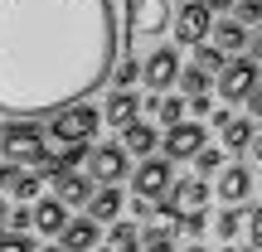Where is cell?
<instances>
[{"mask_svg": "<svg viewBox=\"0 0 262 252\" xmlns=\"http://www.w3.org/2000/svg\"><path fill=\"white\" fill-rule=\"evenodd\" d=\"M117 54L112 0H0V117L39 122L93 97Z\"/></svg>", "mask_w": 262, "mask_h": 252, "instance_id": "cell-1", "label": "cell"}, {"mask_svg": "<svg viewBox=\"0 0 262 252\" xmlns=\"http://www.w3.org/2000/svg\"><path fill=\"white\" fill-rule=\"evenodd\" d=\"M0 155L10 165H44L49 160V141L34 122H10L0 126Z\"/></svg>", "mask_w": 262, "mask_h": 252, "instance_id": "cell-2", "label": "cell"}, {"mask_svg": "<svg viewBox=\"0 0 262 252\" xmlns=\"http://www.w3.org/2000/svg\"><path fill=\"white\" fill-rule=\"evenodd\" d=\"M97 122H102V112H97V107L73 102V107H63V112L49 117V136H54L58 146H88V136L97 131Z\"/></svg>", "mask_w": 262, "mask_h": 252, "instance_id": "cell-3", "label": "cell"}, {"mask_svg": "<svg viewBox=\"0 0 262 252\" xmlns=\"http://www.w3.org/2000/svg\"><path fill=\"white\" fill-rule=\"evenodd\" d=\"M170 29V0H126V34L131 44H150Z\"/></svg>", "mask_w": 262, "mask_h": 252, "instance_id": "cell-4", "label": "cell"}, {"mask_svg": "<svg viewBox=\"0 0 262 252\" xmlns=\"http://www.w3.org/2000/svg\"><path fill=\"white\" fill-rule=\"evenodd\" d=\"M170 29H175V44H204L214 29V15L199 0H185L180 10H170Z\"/></svg>", "mask_w": 262, "mask_h": 252, "instance_id": "cell-5", "label": "cell"}, {"mask_svg": "<svg viewBox=\"0 0 262 252\" xmlns=\"http://www.w3.org/2000/svg\"><path fill=\"white\" fill-rule=\"evenodd\" d=\"M219 97H228V102H243L248 93L257 87V63L253 58H228L224 68H219Z\"/></svg>", "mask_w": 262, "mask_h": 252, "instance_id": "cell-6", "label": "cell"}, {"mask_svg": "<svg viewBox=\"0 0 262 252\" xmlns=\"http://www.w3.org/2000/svg\"><path fill=\"white\" fill-rule=\"evenodd\" d=\"M180 68H185V63H180V54L170 44H160V49H150L146 63H141V83H146L150 93H165V87L180 78Z\"/></svg>", "mask_w": 262, "mask_h": 252, "instance_id": "cell-7", "label": "cell"}, {"mask_svg": "<svg viewBox=\"0 0 262 252\" xmlns=\"http://www.w3.org/2000/svg\"><path fill=\"white\" fill-rule=\"evenodd\" d=\"M175 185V165L170 160H141L136 165V175H131V189H136V199H160L165 189Z\"/></svg>", "mask_w": 262, "mask_h": 252, "instance_id": "cell-8", "label": "cell"}, {"mask_svg": "<svg viewBox=\"0 0 262 252\" xmlns=\"http://www.w3.org/2000/svg\"><path fill=\"white\" fill-rule=\"evenodd\" d=\"M83 160H88V179H97V185H117L126 175V150L122 146H97Z\"/></svg>", "mask_w": 262, "mask_h": 252, "instance_id": "cell-9", "label": "cell"}, {"mask_svg": "<svg viewBox=\"0 0 262 252\" xmlns=\"http://www.w3.org/2000/svg\"><path fill=\"white\" fill-rule=\"evenodd\" d=\"M160 146H165V160H189L199 146H204V126L199 122H175L160 136Z\"/></svg>", "mask_w": 262, "mask_h": 252, "instance_id": "cell-10", "label": "cell"}, {"mask_svg": "<svg viewBox=\"0 0 262 252\" xmlns=\"http://www.w3.org/2000/svg\"><path fill=\"white\" fill-rule=\"evenodd\" d=\"M44 179H54V199L63 209L93 199V179H88V175H73V170H44Z\"/></svg>", "mask_w": 262, "mask_h": 252, "instance_id": "cell-11", "label": "cell"}, {"mask_svg": "<svg viewBox=\"0 0 262 252\" xmlns=\"http://www.w3.org/2000/svg\"><path fill=\"white\" fill-rule=\"evenodd\" d=\"M214 194L224 199V204H243L248 194H253V170L248 165H224L214 179Z\"/></svg>", "mask_w": 262, "mask_h": 252, "instance_id": "cell-12", "label": "cell"}, {"mask_svg": "<svg viewBox=\"0 0 262 252\" xmlns=\"http://www.w3.org/2000/svg\"><path fill=\"white\" fill-rule=\"evenodd\" d=\"M209 194H214V189H209V179H175V185L165 189V199L175 204V218H180V214H194V209H204Z\"/></svg>", "mask_w": 262, "mask_h": 252, "instance_id": "cell-13", "label": "cell"}, {"mask_svg": "<svg viewBox=\"0 0 262 252\" xmlns=\"http://www.w3.org/2000/svg\"><path fill=\"white\" fill-rule=\"evenodd\" d=\"M58 247L63 252H93L97 247V223L93 218H68L63 233H58Z\"/></svg>", "mask_w": 262, "mask_h": 252, "instance_id": "cell-14", "label": "cell"}, {"mask_svg": "<svg viewBox=\"0 0 262 252\" xmlns=\"http://www.w3.org/2000/svg\"><path fill=\"white\" fill-rule=\"evenodd\" d=\"M63 223H68V209L58 204V199H39V204L29 209V228H39V233H49V238L63 233Z\"/></svg>", "mask_w": 262, "mask_h": 252, "instance_id": "cell-15", "label": "cell"}, {"mask_svg": "<svg viewBox=\"0 0 262 252\" xmlns=\"http://www.w3.org/2000/svg\"><path fill=\"white\" fill-rule=\"evenodd\" d=\"M102 117H107V122H112V126H131V122H136V117H141V97L131 93V87H117V93L107 97Z\"/></svg>", "mask_w": 262, "mask_h": 252, "instance_id": "cell-16", "label": "cell"}, {"mask_svg": "<svg viewBox=\"0 0 262 252\" xmlns=\"http://www.w3.org/2000/svg\"><path fill=\"white\" fill-rule=\"evenodd\" d=\"M117 214H122V189L117 185H102L88 199V218H93V223H117Z\"/></svg>", "mask_w": 262, "mask_h": 252, "instance_id": "cell-17", "label": "cell"}, {"mask_svg": "<svg viewBox=\"0 0 262 252\" xmlns=\"http://www.w3.org/2000/svg\"><path fill=\"white\" fill-rule=\"evenodd\" d=\"M156 141H160V136H156V126L141 122V117H136L131 126H122V150H131V155H141V160L156 150Z\"/></svg>", "mask_w": 262, "mask_h": 252, "instance_id": "cell-18", "label": "cell"}, {"mask_svg": "<svg viewBox=\"0 0 262 252\" xmlns=\"http://www.w3.org/2000/svg\"><path fill=\"white\" fill-rule=\"evenodd\" d=\"M243 44H248V25H238V19H214V49L238 54Z\"/></svg>", "mask_w": 262, "mask_h": 252, "instance_id": "cell-19", "label": "cell"}, {"mask_svg": "<svg viewBox=\"0 0 262 252\" xmlns=\"http://www.w3.org/2000/svg\"><path fill=\"white\" fill-rule=\"evenodd\" d=\"M219 131H224V146L228 150H248V141H253V117H228Z\"/></svg>", "mask_w": 262, "mask_h": 252, "instance_id": "cell-20", "label": "cell"}, {"mask_svg": "<svg viewBox=\"0 0 262 252\" xmlns=\"http://www.w3.org/2000/svg\"><path fill=\"white\" fill-rule=\"evenodd\" d=\"M131 252H175V233H170V228H146Z\"/></svg>", "mask_w": 262, "mask_h": 252, "instance_id": "cell-21", "label": "cell"}, {"mask_svg": "<svg viewBox=\"0 0 262 252\" xmlns=\"http://www.w3.org/2000/svg\"><path fill=\"white\" fill-rule=\"evenodd\" d=\"M136 238H141V228L126 223V218H117V223H112V238H107V247H112V252H131V247H136Z\"/></svg>", "mask_w": 262, "mask_h": 252, "instance_id": "cell-22", "label": "cell"}, {"mask_svg": "<svg viewBox=\"0 0 262 252\" xmlns=\"http://www.w3.org/2000/svg\"><path fill=\"white\" fill-rule=\"evenodd\" d=\"M175 83H180V93H185V97L209 93V73H204V68H180V78H175Z\"/></svg>", "mask_w": 262, "mask_h": 252, "instance_id": "cell-23", "label": "cell"}, {"mask_svg": "<svg viewBox=\"0 0 262 252\" xmlns=\"http://www.w3.org/2000/svg\"><path fill=\"white\" fill-rule=\"evenodd\" d=\"M228 58H224V49H214L204 39V44H194V68H204V73H219V68H224Z\"/></svg>", "mask_w": 262, "mask_h": 252, "instance_id": "cell-24", "label": "cell"}, {"mask_svg": "<svg viewBox=\"0 0 262 252\" xmlns=\"http://www.w3.org/2000/svg\"><path fill=\"white\" fill-rule=\"evenodd\" d=\"M238 228H243V209H238V204H228L224 214L214 218V233H219V238L228 243V238H238Z\"/></svg>", "mask_w": 262, "mask_h": 252, "instance_id": "cell-25", "label": "cell"}, {"mask_svg": "<svg viewBox=\"0 0 262 252\" xmlns=\"http://www.w3.org/2000/svg\"><path fill=\"white\" fill-rule=\"evenodd\" d=\"M189 160L199 165V175H219V170H224V150H219V146H214V150H209V146H199Z\"/></svg>", "mask_w": 262, "mask_h": 252, "instance_id": "cell-26", "label": "cell"}, {"mask_svg": "<svg viewBox=\"0 0 262 252\" xmlns=\"http://www.w3.org/2000/svg\"><path fill=\"white\" fill-rule=\"evenodd\" d=\"M107 78H112L117 87H131V83L141 78V63H136V58H117V63H112V73H107Z\"/></svg>", "mask_w": 262, "mask_h": 252, "instance_id": "cell-27", "label": "cell"}, {"mask_svg": "<svg viewBox=\"0 0 262 252\" xmlns=\"http://www.w3.org/2000/svg\"><path fill=\"white\" fill-rule=\"evenodd\" d=\"M156 112H160V122H165V126L185 122V97H160V102H156Z\"/></svg>", "mask_w": 262, "mask_h": 252, "instance_id": "cell-28", "label": "cell"}, {"mask_svg": "<svg viewBox=\"0 0 262 252\" xmlns=\"http://www.w3.org/2000/svg\"><path fill=\"white\" fill-rule=\"evenodd\" d=\"M0 252H34V243H29L25 233H10V228H0Z\"/></svg>", "mask_w": 262, "mask_h": 252, "instance_id": "cell-29", "label": "cell"}, {"mask_svg": "<svg viewBox=\"0 0 262 252\" xmlns=\"http://www.w3.org/2000/svg\"><path fill=\"white\" fill-rule=\"evenodd\" d=\"M233 10H238V25L243 19H262V0H233Z\"/></svg>", "mask_w": 262, "mask_h": 252, "instance_id": "cell-30", "label": "cell"}, {"mask_svg": "<svg viewBox=\"0 0 262 252\" xmlns=\"http://www.w3.org/2000/svg\"><path fill=\"white\" fill-rule=\"evenodd\" d=\"M185 107H189L194 117H209V112H214V97H209V93H199V97H185Z\"/></svg>", "mask_w": 262, "mask_h": 252, "instance_id": "cell-31", "label": "cell"}, {"mask_svg": "<svg viewBox=\"0 0 262 252\" xmlns=\"http://www.w3.org/2000/svg\"><path fill=\"white\" fill-rule=\"evenodd\" d=\"M248 233H253V247H262V204L253 209V218H248Z\"/></svg>", "mask_w": 262, "mask_h": 252, "instance_id": "cell-32", "label": "cell"}, {"mask_svg": "<svg viewBox=\"0 0 262 252\" xmlns=\"http://www.w3.org/2000/svg\"><path fill=\"white\" fill-rule=\"evenodd\" d=\"M243 102H248V117H262V83L253 87V93H248L243 97Z\"/></svg>", "mask_w": 262, "mask_h": 252, "instance_id": "cell-33", "label": "cell"}, {"mask_svg": "<svg viewBox=\"0 0 262 252\" xmlns=\"http://www.w3.org/2000/svg\"><path fill=\"white\" fill-rule=\"evenodd\" d=\"M248 150H253V160H262V126H253V141H248Z\"/></svg>", "mask_w": 262, "mask_h": 252, "instance_id": "cell-34", "label": "cell"}, {"mask_svg": "<svg viewBox=\"0 0 262 252\" xmlns=\"http://www.w3.org/2000/svg\"><path fill=\"white\" fill-rule=\"evenodd\" d=\"M253 63H262V25H257V39H253Z\"/></svg>", "mask_w": 262, "mask_h": 252, "instance_id": "cell-35", "label": "cell"}, {"mask_svg": "<svg viewBox=\"0 0 262 252\" xmlns=\"http://www.w3.org/2000/svg\"><path fill=\"white\" fill-rule=\"evenodd\" d=\"M199 5H204L209 15H214V10H224V5H233V0H199Z\"/></svg>", "mask_w": 262, "mask_h": 252, "instance_id": "cell-36", "label": "cell"}, {"mask_svg": "<svg viewBox=\"0 0 262 252\" xmlns=\"http://www.w3.org/2000/svg\"><path fill=\"white\" fill-rule=\"evenodd\" d=\"M5 223H10V204L0 199V228H5Z\"/></svg>", "mask_w": 262, "mask_h": 252, "instance_id": "cell-37", "label": "cell"}, {"mask_svg": "<svg viewBox=\"0 0 262 252\" xmlns=\"http://www.w3.org/2000/svg\"><path fill=\"white\" fill-rule=\"evenodd\" d=\"M180 252H209V247L204 243H189V247H180Z\"/></svg>", "mask_w": 262, "mask_h": 252, "instance_id": "cell-38", "label": "cell"}, {"mask_svg": "<svg viewBox=\"0 0 262 252\" xmlns=\"http://www.w3.org/2000/svg\"><path fill=\"white\" fill-rule=\"evenodd\" d=\"M34 252H63V247H34Z\"/></svg>", "mask_w": 262, "mask_h": 252, "instance_id": "cell-39", "label": "cell"}, {"mask_svg": "<svg viewBox=\"0 0 262 252\" xmlns=\"http://www.w3.org/2000/svg\"><path fill=\"white\" fill-rule=\"evenodd\" d=\"M97 252H112V247H97Z\"/></svg>", "mask_w": 262, "mask_h": 252, "instance_id": "cell-40", "label": "cell"}, {"mask_svg": "<svg viewBox=\"0 0 262 252\" xmlns=\"http://www.w3.org/2000/svg\"><path fill=\"white\" fill-rule=\"evenodd\" d=\"M257 179H262V175H257Z\"/></svg>", "mask_w": 262, "mask_h": 252, "instance_id": "cell-41", "label": "cell"}]
</instances>
